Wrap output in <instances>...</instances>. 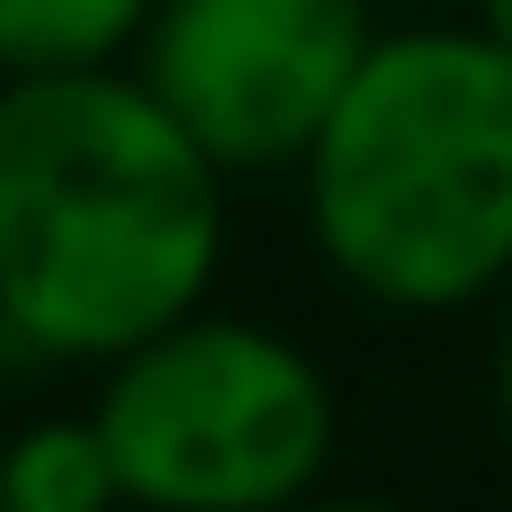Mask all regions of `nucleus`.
Returning <instances> with one entry per match:
<instances>
[{"label":"nucleus","mask_w":512,"mask_h":512,"mask_svg":"<svg viewBox=\"0 0 512 512\" xmlns=\"http://www.w3.org/2000/svg\"><path fill=\"white\" fill-rule=\"evenodd\" d=\"M90 414L126 504L144 512H279L315 495L342 450L324 360L279 324L216 306H189L99 360Z\"/></svg>","instance_id":"nucleus-3"},{"label":"nucleus","mask_w":512,"mask_h":512,"mask_svg":"<svg viewBox=\"0 0 512 512\" xmlns=\"http://www.w3.org/2000/svg\"><path fill=\"white\" fill-rule=\"evenodd\" d=\"M369 45V0H153L126 63L225 180H270L306 162Z\"/></svg>","instance_id":"nucleus-4"},{"label":"nucleus","mask_w":512,"mask_h":512,"mask_svg":"<svg viewBox=\"0 0 512 512\" xmlns=\"http://www.w3.org/2000/svg\"><path fill=\"white\" fill-rule=\"evenodd\" d=\"M225 189L135 63L0 81V315L54 369L117 360L216 297Z\"/></svg>","instance_id":"nucleus-1"},{"label":"nucleus","mask_w":512,"mask_h":512,"mask_svg":"<svg viewBox=\"0 0 512 512\" xmlns=\"http://www.w3.org/2000/svg\"><path fill=\"white\" fill-rule=\"evenodd\" d=\"M495 414L512 432V297H504V324H495Z\"/></svg>","instance_id":"nucleus-7"},{"label":"nucleus","mask_w":512,"mask_h":512,"mask_svg":"<svg viewBox=\"0 0 512 512\" xmlns=\"http://www.w3.org/2000/svg\"><path fill=\"white\" fill-rule=\"evenodd\" d=\"M324 270L378 315H459L512 288V45L378 27L297 162Z\"/></svg>","instance_id":"nucleus-2"},{"label":"nucleus","mask_w":512,"mask_h":512,"mask_svg":"<svg viewBox=\"0 0 512 512\" xmlns=\"http://www.w3.org/2000/svg\"><path fill=\"white\" fill-rule=\"evenodd\" d=\"M153 0H0V81L126 63Z\"/></svg>","instance_id":"nucleus-6"},{"label":"nucleus","mask_w":512,"mask_h":512,"mask_svg":"<svg viewBox=\"0 0 512 512\" xmlns=\"http://www.w3.org/2000/svg\"><path fill=\"white\" fill-rule=\"evenodd\" d=\"M126 504L108 432L90 405L63 414H27L0 432V512H108Z\"/></svg>","instance_id":"nucleus-5"},{"label":"nucleus","mask_w":512,"mask_h":512,"mask_svg":"<svg viewBox=\"0 0 512 512\" xmlns=\"http://www.w3.org/2000/svg\"><path fill=\"white\" fill-rule=\"evenodd\" d=\"M477 27H495V36L512 45V0H477Z\"/></svg>","instance_id":"nucleus-8"}]
</instances>
